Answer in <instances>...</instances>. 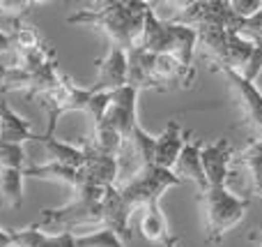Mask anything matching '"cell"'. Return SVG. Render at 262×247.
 Returning <instances> with one entry per match:
<instances>
[{
  "mask_svg": "<svg viewBox=\"0 0 262 247\" xmlns=\"http://www.w3.org/2000/svg\"><path fill=\"white\" fill-rule=\"evenodd\" d=\"M147 9H149V3L113 0V3H101V5H95V7L76 9L74 14L67 16V23L95 28L101 35H106L108 44L122 46L124 51H131L140 42Z\"/></svg>",
  "mask_w": 262,
  "mask_h": 247,
  "instance_id": "6da1fadb",
  "label": "cell"
},
{
  "mask_svg": "<svg viewBox=\"0 0 262 247\" xmlns=\"http://www.w3.org/2000/svg\"><path fill=\"white\" fill-rule=\"evenodd\" d=\"M195 44H198L195 28L182 26L175 21H161L149 5L147 14H145V26L138 49L149 51V53H170L180 58L184 65H193Z\"/></svg>",
  "mask_w": 262,
  "mask_h": 247,
  "instance_id": "7a4b0ae2",
  "label": "cell"
},
{
  "mask_svg": "<svg viewBox=\"0 0 262 247\" xmlns=\"http://www.w3.org/2000/svg\"><path fill=\"white\" fill-rule=\"evenodd\" d=\"M205 206V231L207 243L219 245L242 220L251 206L249 197H239L230 187H207L200 192Z\"/></svg>",
  "mask_w": 262,
  "mask_h": 247,
  "instance_id": "3957f363",
  "label": "cell"
},
{
  "mask_svg": "<svg viewBox=\"0 0 262 247\" xmlns=\"http://www.w3.org/2000/svg\"><path fill=\"white\" fill-rule=\"evenodd\" d=\"M182 185V180L177 178L172 171L159 169V166H140L129 176L124 183H118L120 197L124 199V203L134 211H143L149 203H161V197L170 187Z\"/></svg>",
  "mask_w": 262,
  "mask_h": 247,
  "instance_id": "277c9868",
  "label": "cell"
},
{
  "mask_svg": "<svg viewBox=\"0 0 262 247\" xmlns=\"http://www.w3.org/2000/svg\"><path fill=\"white\" fill-rule=\"evenodd\" d=\"M62 79L55 55L37 67H21V65H0V90L3 92H26L30 100H37L41 92L55 88Z\"/></svg>",
  "mask_w": 262,
  "mask_h": 247,
  "instance_id": "5b68a950",
  "label": "cell"
},
{
  "mask_svg": "<svg viewBox=\"0 0 262 247\" xmlns=\"http://www.w3.org/2000/svg\"><path fill=\"white\" fill-rule=\"evenodd\" d=\"M92 97V88H81L67 77L62 74L60 83L51 90L41 92L37 97V102L41 104V109L46 111V118H49V125H46L44 134H55V127H58V120L62 118L69 111H81L85 113V106Z\"/></svg>",
  "mask_w": 262,
  "mask_h": 247,
  "instance_id": "8992f818",
  "label": "cell"
},
{
  "mask_svg": "<svg viewBox=\"0 0 262 247\" xmlns=\"http://www.w3.org/2000/svg\"><path fill=\"white\" fill-rule=\"evenodd\" d=\"M219 72L230 83L232 97L242 109V125L253 137L251 141H258V139H262V90L258 88V83L246 81L239 72L230 67H221Z\"/></svg>",
  "mask_w": 262,
  "mask_h": 247,
  "instance_id": "52a82bcc",
  "label": "cell"
},
{
  "mask_svg": "<svg viewBox=\"0 0 262 247\" xmlns=\"http://www.w3.org/2000/svg\"><path fill=\"white\" fill-rule=\"evenodd\" d=\"M195 81V65H184L170 53H154L149 90L168 92L175 88H191Z\"/></svg>",
  "mask_w": 262,
  "mask_h": 247,
  "instance_id": "ba28073f",
  "label": "cell"
},
{
  "mask_svg": "<svg viewBox=\"0 0 262 247\" xmlns=\"http://www.w3.org/2000/svg\"><path fill=\"white\" fill-rule=\"evenodd\" d=\"M101 123L113 127L115 132L122 137V141L127 143L131 132L140 125L138 123V90H134V88H129V86L115 90L113 97H111V106Z\"/></svg>",
  "mask_w": 262,
  "mask_h": 247,
  "instance_id": "9c48e42d",
  "label": "cell"
},
{
  "mask_svg": "<svg viewBox=\"0 0 262 247\" xmlns=\"http://www.w3.org/2000/svg\"><path fill=\"white\" fill-rule=\"evenodd\" d=\"M232 160H235V148L230 139H216L214 143H203L200 148V162L205 169L209 187H228L232 171Z\"/></svg>",
  "mask_w": 262,
  "mask_h": 247,
  "instance_id": "30bf717a",
  "label": "cell"
},
{
  "mask_svg": "<svg viewBox=\"0 0 262 247\" xmlns=\"http://www.w3.org/2000/svg\"><path fill=\"white\" fill-rule=\"evenodd\" d=\"M127 77H129L127 51L122 46L108 44V53L101 60H97V79L90 88L95 92H115L127 86Z\"/></svg>",
  "mask_w": 262,
  "mask_h": 247,
  "instance_id": "8fae6325",
  "label": "cell"
},
{
  "mask_svg": "<svg viewBox=\"0 0 262 247\" xmlns=\"http://www.w3.org/2000/svg\"><path fill=\"white\" fill-rule=\"evenodd\" d=\"M189 137L191 132H184L177 120H168L166 129L154 139V166L172 171V166H175L177 157H180L182 148L186 146Z\"/></svg>",
  "mask_w": 262,
  "mask_h": 247,
  "instance_id": "7c38bea8",
  "label": "cell"
},
{
  "mask_svg": "<svg viewBox=\"0 0 262 247\" xmlns=\"http://www.w3.org/2000/svg\"><path fill=\"white\" fill-rule=\"evenodd\" d=\"M138 229L147 243L161 245V247L177 245V236L172 234L170 226H168V220L161 211V203H149V206H145L143 211H140Z\"/></svg>",
  "mask_w": 262,
  "mask_h": 247,
  "instance_id": "4fadbf2b",
  "label": "cell"
},
{
  "mask_svg": "<svg viewBox=\"0 0 262 247\" xmlns=\"http://www.w3.org/2000/svg\"><path fill=\"white\" fill-rule=\"evenodd\" d=\"M200 148H203V141H200V139H189L186 146L182 148L175 166H172V174H175L182 183H184V180H191L200 192H205L209 185H207V178H205L203 162H200Z\"/></svg>",
  "mask_w": 262,
  "mask_h": 247,
  "instance_id": "5bb4252c",
  "label": "cell"
},
{
  "mask_svg": "<svg viewBox=\"0 0 262 247\" xmlns=\"http://www.w3.org/2000/svg\"><path fill=\"white\" fill-rule=\"evenodd\" d=\"M232 171H244L249 192L255 194L262 201V139L249 141V146L244 150L235 153Z\"/></svg>",
  "mask_w": 262,
  "mask_h": 247,
  "instance_id": "9a60e30c",
  "label": "cell"
},
{
  "mask_svg": "<svg viewBox=\"0 0 262 247\" xmlns=\"http://www.w3.org/2000/svg\"><path fill=\"white\" fill-rule=\"evenodd\" d=\"M35 141L46 150L49 162L72 166V169H76V171L85 164V148L83 146L62 141V139H55V134H37Z\"/></svg>",
  "mask_w": 262,
  "mask_h": 247,
  "instance_id": "2e32d148",
  "label": "cell"
},
{
  "mask_svg": "<svg viewBox=\"0 0 262 247\" xmlns=\"http://www.w3.org/2000/svg\"><path fill=\"white\" fill-rule=\"evenodd\" d=\"M35 129L32 123L26 120L23 116H18L12 106L5 100H0V141L5 143H26V141H35Z\"/></svg>",
  "mask_w": 262,
  "mask_h": 247,
  "instance_id": "e0dca14e",
  "label": "cell"
},
{
  "mask_svg": "<svg viewBox=\"0 0 262 247\" xmlns=\"http://www.w3.org/2000/svg\"><path fill=\"white\" fill-rule=\"evenodd\" d=\"M23 171L0 169V208H21L23 206Z\"/></svg>",
  "mask_w": 262,
  "mask_h": 247,
  "instance_id": "ac0fdd59",
  "label": "cell"
},
{
  "mask_svg": "<svg viewBox=\"0 0 262 247\" xmlns=\"http://www.w3.org/2000/svg\"><path fill=\"white\" fill-rule=\"evenodd\" d=\"M23 176H30V178H44V180H55V183L69 185V187H76V178L78 171L72 166L64 164H55V162H46V164H30L23 169Z\"/></svg>",
  "mask_w": 262,
  "mask_h": 247,
  "instance_id": "d6986e66",
  "label": "cell"
},
{
  "mask_svg": "<svg viewBox=\"0 0 262 247\" xmlns=\"http://www.w3.org/2000/svg\"><path fill=\"white\" fill-rule=\"evenodd\" d=\"M41 5H46L44 0H0V23H5L7 30H12L21 26L23 18Z\"/></svg>",
  "mask_w": 262,
  "mask_h": 247,
  "instance_id": "ffe728a7",
  "label": "cell"
},
{
  "mask_svg": "<svg viewBox=\"0 0 262 247\" xmlns=\"http://www.w3.org/2000/svg\"><path fill=\"white\" fill-rule=\"evenodd\" d=\"M7 35H9V40H12V53L14 55H26V53H32V51H39L46 46L39 32H37L35 28L26 26V23L7 30Z\"/></svg>",
  "mask_w": 262,
  "mask_h": 247,
  "instance_id": "44dd1931",
  "label": "cell"
},
{
  "mask_svg": "<svg viewBox=\"0 0 262 247\" xmlns=\"http://www.w3.org/2000/svg\"><path fill=\"white\" fill-rule=\"evenodd\" d=\"M26 148L21 143L0 141V169H26Z\"/></svg>",
  "mask_w": 262,
  "mask_h": 247,
  "instance_id": "7402d4cb",
  "label": "cell"
},
{
  "mask_svg": "<svg viewBox=\"0 0 262 247\" xmlns=\"http://www.w3.org/2000/svg\"><path fill=\"white\" fill-rule=\"evenodd\" d=\"M0 247H14V229H0Z\"/></svg>",
  "mask_w": 262,
  "mask_h": 247,
  "instance_id": "603a6c76",
  "label": "cell"
},
{
  "mask_svg": "<svg viewBox=\"0 0 262 247\" xmlns=\"http://www.w3.org/2000/svg\"><path fill=\"white\" fill-rule=\"evenodd\" d=\"M255 238H258V247H262V234H255Z\"/></svg>",
  "mask_w": 262,
  "mask_h": 247,
  "instance_id": "cb8c5ba5",
  "label": "cell"
},
{
  "mask_svg": "<svg viewBox=\"0 0 262 247\" xmlns=\"http://www.w3.org/2000/svg\"><path fill=\"white\" fill-rule=\"evenodd\" d=\"M175 247H177V245H175Z\"/></svg>",
  "mask_w": 262,
  "mask_h": 247,
  "instance_id": "d4e9b609",
  "label": "cell"
}]
</instances>
